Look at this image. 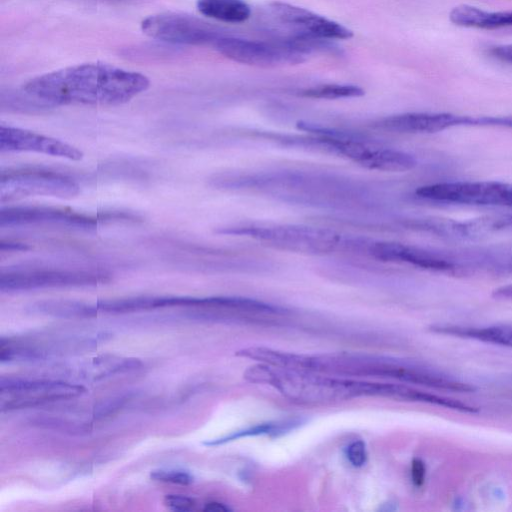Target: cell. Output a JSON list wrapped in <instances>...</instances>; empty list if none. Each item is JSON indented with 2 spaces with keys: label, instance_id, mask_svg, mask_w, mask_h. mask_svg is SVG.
<instances>
[{
  "label": "cell",
  "instance_id": "cell-26",
  "mask_svg": "<svg viewBox=\"0 0 512 512\" xmlns=\"http://www.w3.org/2000/svg\"><path fill=\"white\" fill-rule=\"evenodd\" d=\"M230 510L228 506L219 502H209L203 508V511L206 512H227Z\"/></svg>",
  "mask_w": 512,
  "mask_h": 512
},
{
  "label": "cell",
  "instance_id": "cell-13",
  "mask_svg": "<svg viewBox=\"0 0 512 512\" xmlns=\"http://www.w3.org/2000/svg\"><path fill=\"white\" fill-rule=\"evenodd\" d=\"M373 258L383 262L407 263L420 268L448 271L454 269L452 263L420 248L390 241H376L366 245Z\"/></svg>",
  "mask_w": 512,
  "mask_h": 512
},
{
  "label": "cell",
  "instance_id": "cell-18",
  "mask_svg": "<svg viewBox=\"0 0 512 512\" xmlns=\"http://www.w3.org/2000/svg\"><path fill=\"white\" fill-rule=\"evenodd\" d=\"M365 94L362 87L351 84H322L301 90L299 95L312 99H345L361 97Z\"/></svg>",
  "mask_w": 512,
  "mask_h": 512
},
{
  "label": "cell",
  "instance_id": "cell-20",
  "mask_svg": "<svg viewBox=\"0 0 512 512\" xmlns=\"http://www.w3.org/2000/svg\"><path fill=\"white\" fill-rule=\"evenodd\" d=\"M163 503L168 509L176 512L191 511L195 506V500L193 498L180 494L166 495Z\"/></svg>",
  "mask_w": 512,
  "mask_h": 512
},
{
  "label": "cell",
  "instance_id": "cell-2",
  "mask_svg": "<svg viewBox=\"0 0 512 512\" xmlns=\"http://www.w3.org/2000/svg\"><path fill=\"white\" fill-rule=\"evenodd\" d=\"M217 233L248 237L275 249L306 255H326L350 243L332 229L298 224L244 223L221 227Z\"/></svg>",
  "mask_w": 512,
  "mask_h": 512
},
{
  "label": "cell",
  "instance_id": "cell-7",
  "mask_svg": "<svg viewBox=\"0 0 512 512\" xmlns=\"http://www.w3.org/2000/svg\"><path fill=\"white\" fill-rule=\"evenodd\" d=\"M141 29L153 39L181 45L213 44L223 35L196 17L170 12L146 17L141 23Z\"/></svg>",
  "mask_w": 512,
  "mask_h": 512
},
{
  "label": "cell",
  "instance_id": "cell-19",
  "mask_svg": "<svg viewBox=\"0 0 512 512\" xmlns=\"http://www.w3.org/2000/svg\"><path fill=\"white\" fill-rule=\"evenodd\" d=\"M150 478L155 481L178 485H190L194 477L187 471L179 469H157L150 473Z\"/></svg>",
  "mask_w": 512,
  "mask_h": 512
},
{
  "label": "cell",
  "instance_id": "cell-10",
  "mask_svg": "<svg viewBox=\"0 0 512 512\" xmlns=\"http://www.w3.org/2000/svg\"><path fill=\"white\" fill-rule=\"evenodd\" d=\"M268 13L276 23L288 30L287 35L313 36L326 40L353 37V31L342 24L289 3L272 2L268 5Z\"/></svg>",
  "mask_w": 512,
  "mask_h": 512
},
{
  "label": "cell",
  "instance_id": "cell-15",
  "mask_svg": "<svg viewBox=\"0 0 512 512\" xmlns=\"http://www.w3.org/2000/svg\"><path fill=\"white\" fill-rule=\"evenodd\" d=\"M197 8L204 16L225 23H242L251 16L244 0H197Z\"/></svg>",
  "mask_w": 512,
  "mask_h": 512
},
{
  "label": "cell",
  "instance_id": "cell-8",
  "mask_svg": "<svg viewBox=\"0 0 512 512\" xmlns=\"http://www.w3.org/2000/svg\"><path fill=\"white\" fill-rule=\"evenodd\" d=\"M510 185L496 181H450L421 186L415 194L432 201L506 206Z\"/></svg>",
  "mask_w": 512,
  "mask_h": 512
},
{
  "label": "cell",
  "instance_id": "cell-23",
  "mask_svg": "<svg viewBox=\"0 0 512 512\" xmlns=\"http://www.w3.org/2000/svg\"><path fill=\"white\" fill-rule=\"evenodd\" d=\"M426 467L420 458H414L411 463V479L416 487H421L425 481Z\"/></svg>",
  "mask_w": 512,
  "mask_h": 512
},
{
  "label": "cell",
  "instance_id": "cell-22",
  "mask_svg": "<svg viewBox=\"0 0 512 512\" xmlns=\"http://www.w3.org/2000/svg\"><path fill=\"white\" fill-rule=\"evenodd\" d=\"M487 53L500 62L512 65V44L491 46Z\"/></svg>",
  "mask_w": 512,
  "mask_h": 512
},
{
  "label": "cell",
  "instance_id": "cell-14",
  "mask_svg": "<svg viewBox=\"0 0 512 512\" xmlns=\"http://www.w3.org/2000/svg\"><path fill=\"white\" fill-rule=\"evenodd\" d=\"M450 21L461 27L498 29L512 26V10L486 11L475 6L461 4L451 9Z\"/></svg>",
  "mask_w": 512,
  "mask_h": 512
},
{
  "label": "cell",
  "instance_id": "cell-12",
  "mask_svg": "<svg viewBox=\"0 0 512 512\" xmlns=\"http://www.w3.org/2000/svg\"><path fill=\"white\" fill-rule=\"evenodd\" d=\"M0 150L36 152L75 161L83 158L81 150L66 142L26 129L4 125L0 127Z\"/></svg>",
  "mask_w": 512,
  "mask_h": 512
},
{
  "label": "cell",
  "instance_id": "cell-6",
  "mask_svg": "<svg viewBox=\"0 0 512 512\" xmlns=\"http://www.w3.org/2000/svg\"><path fill=\"white\" fill-rule=\"evenodd\" d=\"M135 220L137 216L125 212H104L97 215L84 214L69 209L43 206L2 207L0 226L57 225L78 229H91L103 221Z\"/></svg>",
  "mask_w": 512,
  "mask_h": 512
},
{
  "label": "cell",
  "instance_id": "cell-11",
  "mask_svg": "<svg viewBox=\"0 0 512 512\" xmlns=\"http://www.w3.org/2000/svg\"><path fill=\"white\" fill-rule=\"evenodd\" d=\"M476 118L446 112H409L384 117L378 129L395 133H435L454 126L475 125Z\"/></svg>",
  "mask_w": 512,
  "mask_h": 512
},
{
  "label": "cell",
  "instance_id": "cell-27",
  "mask_svg": "<svg viewBox=\"0 0 512 512\" xmlns=\"http://www.w3.org/2000/svg\"><path fill=\"white\" fill-rule=\"evenodd\" d=\"M495 125L506 126L512 128V116L496 117Z\"/></svg>",
  "mask_w": 512,
  "mask_h": 512
},
{
  "label": "cell",
  "instance_id": "cell-25",
  "mask_svg": "<svg viewBox=\"0 0 512 512\" xmlns=\"http://www.w3.org/2000/svg\"><path fill=\"white\" fill-rule=\"evenodd\" d=\"M493 297L497 299L512 300V284H508L493 291Z\"/></svg>",
  "mask_w": 512,
  "mask_h": 512
},
{
  "label": "cell",
  "instance_id": "cell-5",
  "mask_svg": "<svg viewBox=\"0 0 512 512\" xmlns=\"http://www.w3.org/2000/svg\"><path fill=\"white\" fill-rule=\"evenodd\" d=\"M110 281V274L99 270L24 268L2 271V292L29 291L54 287L94 286Z\"/></svg>",
  "mask_w": 512,
  "mask_h": 512
},
{
  "label": "cell",
  "instance_id": "cell-3",
  "mask_svg": "<svg viewBox=\"0 0 512 512\" xmlns=\"http://www.w3.org/2000/svg\"><path fill=\"white\" fill-rule=\"evenodd\" d=\"M212 45L226 58L258 67L297 64L303 62L307 57L290 39L284 36L271 40H253L221 35Z\"/></svg>",
  "mask_w": 512,
  "mask_h": 512
},
{
  "label": "cell",
  "instance_id": "cell-24",
  "mask_svg": "<svg viewBox=\"0 0 512 512\" xmlns=\"http://www.w3.org/2000/svg\"><path fill=\"white\" fill-rule=\"evenodd\" d=\"M0 248L2 251H25L29 249V246L25 243L15 241H1Z\"/></svg>",
  "mask_w": 512,
  "mask_h": 512
},
{
  "label": "cell",
  "instance_id": "cell-1",
  "mask_svg": "<svg viewBox=\"0 0 512 512\" xmlns=\"http://www.w3.org/2000/svg\"><path fill=\"white\" fill-rule=\"evenodd\" d=\"M138 72L106 63H83L58 69L29 80L23 91L46 104L118 105L149 87Z\"/></svg>",
  "mask_w": 512,
  "mask_h": 512
},
{
  "label": "cell",
  "instance_id": "cell-17",
  "mask_svg": "<svg viewBox=\"0 0 512 512\" xmlns=\"http://www.w3.org/2000/svg\"><path fill=\"white\" fill-rule=\"evenodd\" d=\"M301 424V420L299 419H289L282 421H274L268 423L257 424L255 426L235 431L229 435L209 440L204 442L203 444L206 446H218L222 445L240 438L250 437V436H259V435H269L272 437H276L279 435H283L290 430L298 427Z\"/></svg>",
  "mask_w": 512,
  "mask_h": 512
},
{
  "label": "cell",
  "instance_id": "cell-16",
  "mask_svg": "<svg viewBox=\"0 0 512 512\" xmlns=\"http://www.w3.org/2000/svg\"><path fill=\"white\" fill-rule=\"evenodd\" d=\"M26 310L33 314L59 318H90V303L71 300H45L29 305Z\"/></svg>",
  "mask_w": 512,
  "mask_h": 512
},
{
  "label": "cell",
  "instance_id": "cell-4",
  "mask_svg": "<svg viewBox=\"0 0 512 512\" xmlns=\"http://www.w3.org/2000/svg\"><path fill=\"white\" fill-rule=\"evenodd\" d=\"M80 191L79 184L70 176L41 169H17L2 172L0 201L10 202L29 196L70 198Z\"/></svg>",
  "mask_w": 512,
  "mask_h": 512
},
{
  "label": "cell",
  "instance_id": "cell-9",
  "mask_svg": "<svg viewBox=\"0 0 512 512\" xmlns=\"http://www.w3.org/2000/svg\"><path fill=\"white\" fill-rule=\"evenodd\" d=\"M84 391L85 388L81 385L61 380L1 377L0 393L16 396L6 403L2 402L1 410L34 407L47 402L72 398Z\"/></svg>",
  "mask_w": 512,
  "mask_h": 512
},
{
  "label": "cell",
  "instance_id": "cell-21",
  "mask_svg": "<svg viewBox=\"0 0 512 512\" xmlns=\"http://www.w3.org/2000/svg\"><path fill=\"white\" fill-rule=\"evenodd\" d=\"M346 457L352 466L362 467L367 460L365 443L361 440L350 443L346 448Z\"/></svg>",
  "mask_w": 512,
  "mask_h": 512
}]
</instances>
